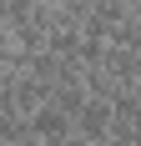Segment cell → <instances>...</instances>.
Listing matches in <instances>:
<instances>
[{
  "label": "cell",
  "instance_id": "7a4b0ae2",
  "mask_svg": "<svg viewBox=\"0 0 141 146\" xmlns=\"http://www.w3.org/2000/svg\"><path fill=\"white\" fill-rule=\"evenodd\" d=\"M51 81H41V76H30V71H20V81H15V91H10V101H15V111L20 116H30V111H41L45 101H51Z\"/></svg>",
  "mask_w": 141,
  "mask_h": 146
},
{
  "label": "cell",
  "instance_id": "5b68a950",
  "mask_svg": "<svg viewBox=\"0 0 141 146\" xmlns=\"http://www.w3.org/2000/svg\"><path fill=\"white\" fill-rule=\"evenodd\" d=\"M45 146H96V141H86L81 131H66V136H61V141H45Z\"/></svg>",
  "mask_w": 141,
  "mask_h": 146
},
{
  "label": "cell",
  "instance_id": "277c9868",
  "mask_svg": "<svg viewBox=\"0 0 141 146\" xmlns=\"http://www.w3.org/2000/svg\"><path fill=\"white\" fill-rule=\"evenodd\" d=\"M111 40H116V45H126V50H141V15H136V10H131L126 20L111 30Z\"/></svg>",
  "mask_w": 141,
  "mask_h": 146
},
{
  "label": "cell",
  "instance_id": "6da1fadb",
  "mask_svg": "<svg viewBox=\"0 0 141 146\" xmlns=\"http://www.w3.org/2000/svg\"><path fill=\"white\" fill-rule=\"evenodd\" d=\"M111 121H116V111H111V101H106V96H86V106L81 111H76V131L86 136V141H106V136H111Z\"/></svg>",
  "mask_w": 141,
  "mask_h": 146
},
{
  "label": "cell",
  "instance_id": "3957f363",
  "mask_svg": "<svg viewBox=\"0 0 141 146\" xmlns=\"http://www.w3.org/2000/svg\"><path fill=\"white\" fill-rule=\"evenodd\" d=\"M30 126H35V136H41V141H61L66 131H76V121H70L56 101H45L41 111H30Z\"/></svg>",
  "mask_w": 141,
  "mask_h": 146
}]
</instances>
